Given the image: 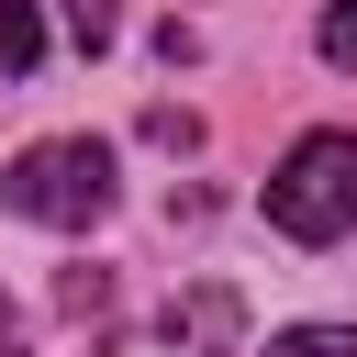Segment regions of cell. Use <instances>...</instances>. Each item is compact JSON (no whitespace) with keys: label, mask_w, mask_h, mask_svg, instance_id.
<instances>
[{"label":"cell","mask_w":357,"mask_h":357,"mask_svg":"<svg viewBox=\"0 0 357 357\" xmlns=\"http://www.w3.org/2000/svg\"><path fill=\"white\" fill-rule=\"evenodd\" d=\"M0 201H11L22 223H45V234H89V223L112 212V145L45 134V145H22V156L0 167Z\"/></svg>","instance_id":"1"},{"label":"cell","mask_w":357,"mask_h":357,"mask_svg":"<svg viewBox=\"0 0 357 357\" xmlns=\"http://www.w3.org/2000/svg\"><path fill=\"white\" fill-rule=\"evenodd\" d=\"M290 245H346L357 234V134H301L279 167H268V201H257Z\"/></svg>","instance_id":"2"},{"label":"cell","mask_w":357,"mask_h":357,"mask_svg":"<svg viewBox=\"0 0 357 357\" xmlns=\"http://www.w3.org/2000/svg\"><path fill=\"white\" fill-rule=\"evenodd\" d=\"M167 346H178V357H234V346H245V301H234L223 279L178 290V301H167Z\"/></svg>","instance_id":"3"},{"label":"cell","mask_w":357,"mask_h":357,"mask_svg":"<svg viewBox=\"0 0 357 357\" xmlns=\"http://www.w3.org/2000/svg\"><path fill=\"white\" fill-rule=\"evenodd\" d=\"M45 67V22H33V0H0V78H33Z\"/></svg>","instance_id":"4"},{"label":"cell","mask_w":357,"mask_h":357,"mask_svg":"<svg viewBox=\"0 0 357 357\" xmlns=\"http://www.w3.org/2000/svg\"><path fill=\"white\" fill-rule=\"evenodd\" d=\"M56 22H67V45H78V56H100V45L123 33V0H56Z\"/></svg>","instance_id":"5"},{"label":"cell","mask_w":357,"mask_h":357,"mask_svg":"<svg viewBox=\"0 0 357 357\" xmlns=\"http://www.w3.org/2000/svg\"><path fill=\"white\" fill-rule=\"evenodd\" d=\"M268 357H357V324H290L268 335Z\"/></svg>","instance_id":"6"},{"label":"cell","mask_w":357,"mask_h":357,"mask_svg":"<svg viewBox=\"0 0 357 357\" xmlns=\"http://www.w3.org/2000/svg\"><path fill=\"white\" fill-rule=\"evenodd\" d=\"M312 45H324V67H357V0H335V11L312 22Z\"/></svg>","instance_id":"7"},{"label":"cell","mask_w":357,"mask_h":357,"mask_svg":"<svg viewBox=\"0 0 357 357\" xmlns=\"http://www.w3.org/2000/svg\"><path fill=\"white\" fill-rule=\"evenodd\" d=\"M56 301L89 324V312H112V279H100V268H67V290H56Z\"/></svg>","instance_id":"8"},{"label":"cell","mask_w":357,"mask_h":357,"mask_svg":"<svg viewBox=\"0 0 357 357\" xmlns=\"http://www.w3.org/2000/svg\"><path fill=\"white\" fill-rule=\"evenodd\" d=\"M0 357H22V312L11 301H0Z\"/></svg>","instance_id":"9"}]
</instances>
